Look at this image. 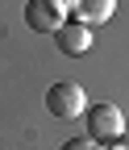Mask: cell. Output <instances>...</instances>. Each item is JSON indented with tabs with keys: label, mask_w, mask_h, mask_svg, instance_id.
<instances>
[{
	"label": "cell",
	"mask_w": 129,
	"mask_h": 150,
	"mask_svg": "<svg viewBox=\"0 0 129 150\" xmlns=\"http://www.w3.org/2000/svg\"><path fill=\"white\" fill-rule=\"evenodd\" d=\"M113 150H129V134H121V138L113 142Z\"/></svg>",
	"instance_id": "cell-7"
},
{
	"label": "cell",
	"mask_w": 129,
	"mask_h": 150,
	"mask_svg": "<svg viewBox=\"0 0 129 150\" xmlns=\"http://www.w3.org/2000/svg\"><path fill=\"white\" fill-rule=\"evenodd\" d=\"M46 108H50V117H59V121H75V117L87 112V96H83L79 83L59 79V83L46 92Z\"/></svg>",
	"instance_id": "cell-1"
},
{
	"label": "cell",
	"mask_w": 129,
	"mask_h": 150,
	"mask_svg": "<svg viewBox=\"0 0 129 150\" xmlns=\"http://www.w3.org/2000/svg\"><path fill=\"white\" fill-rule=\"evenodd\" d=\"M125 134V117L117 104H96L87 108V138L92 142H117Z\"/></svg>",
	"instance_id": "cell-3"
},
{
	"label": "cell",
	"mask_w": 129,
	"mask_h": 150,
	"mask_svg": "<svg viewBox=\"0 0 129 150\" xmlns=\"http://www.w3.org/2000/svg\"><path fill=\"white\" fill-rule=\"evenodd\" d=\"M67 8H71V0H29L25 4V21L38 33H59L67 25Z\"/></svg>",
	"instance_id": "cell-2"
},
{
	"label": "cell",
	"mask_w": 129,
	"mask_h": 150,
	"mask_svg": "<svg viewBox=\"0 0 129 150\" xmlns=\"http://www.w3.org/2000/svg\"><path fill=\"white\" fill-rule=\"evenodd\" d=\"M54 42H59L63 54H83V50L92 46V29L79 25V21H75V25H63L59 33H54Z\"/></svg>",
	"instance_id": "cell-5"
},
{
	"label": "cell",
	"mask_w": 129,
	"mask_h": 150,
	"mask_svg": "<svg viewBox=\"0 0 129 150\" xmlns=\"http://www.w3.org/2000/svg\"><path fill=\"white\" fill-rule=\"evenodd\" d=\"M71 8H75V21L79 25H104V21H113V13H117V0H71Z\"/></svg>",
	"instance_id": "cell-4"
},
{
	"label": "cell",
	"mask_w": 129,
	"mask_h": 150,
	"mask_svg": "<svg viewBox=\"0 0 129 150\" xmlns=\"http://www.w3.org/2000/svg\"><path fill=\"white\" fill-rule=\"evenodd\" d=\"M63 150H100V142H92V138H71V142H63Z\"/></svg>",
	"instance_id": "cell-6"
}]
</instances>
